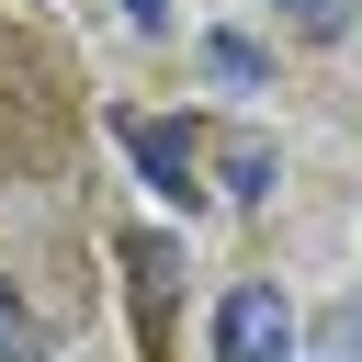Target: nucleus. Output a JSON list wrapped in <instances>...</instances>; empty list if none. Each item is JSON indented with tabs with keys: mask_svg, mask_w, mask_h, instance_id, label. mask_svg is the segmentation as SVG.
<instances>
[{
	"mask_svg": "<svg viewBox=\"0 0 362 362\" xmlns=\"http://www.w3.org/2000/svg\"><path fill=\"white\" fill-rule=\"evenodd\" d=\"M215 362H294V305L272 283H238L215 305Z\"/></svg>",
	"mask_w": 362,
	"mask_h": 362,
	"instance_id": "nucleus-1",
	"label": "nucleus"
},
{
	"mask_svg": "<svg viewBox=\"0 0 362 362\" xmlns=\"http://www.w3.org/2000/svg\"><path fill=\"white\" fill-rule=\"evenodd\" d=\"M113 136H124V158L147 170V192L192 204V136H181V124H158V113H113Z\"/></svg>",
	"mask_w": 362,
	"mask_h": 362,
	"instance_id": "nucleus-2",
	"label": "nucleus"
},
{
	"mask_svg": "<svg viewBox=\"0 0 362 362\" xmlns=\"http://www.w3.org/2000/svg\"><path fill=\"white\" fill-rule=\"evenodd\" d=\"M204 79H215V90H260V79H272V57H260L249 34H204Z\"/></svg>",
	"mask_w": 362,
	"mask_h": 362,
	"instance_id": "nucleus-3",
	"label": "nucleus"
},
{
	"mask_svg": "<svg viewBox=\"0 0 362 362\" xmlns=\"http://www.w3.org/2000/svg\"><path fill=\"white\" fill-rule=\"evenodd\" d=\"M305 362H362V294H339V305L305 328Z\"/></svg>",
	"mask_w": 362,
	"mask_h": 362,
	"instance_id": "nucleus-4",
	"label": "nucleus"
},
{
	"mask_svg": "<svg viewBox=\"0 0 362 362\" xmlns=\"http://www.w3.org/2000/svg\"><path fill=\"white\" fill-rule=\"evenodd\" d=\"M226 192H238V204L272 192V147H260V136H226Z\"/></svg>",
	"mask_w": 362,
	"mask_h": 362,
	"instance_id": "nucleus-5",
	"label": "nucleus"
},
{
	"mask_svg": "<svg viewBox=\"0 0 362 362\" xmlns=\"http://www.w3.org/2000/svg\"><path fill=\"white\" fill-rule=\"evenodd\" d=\"M272 11H283L305 45H339V34H351V0H272Z\"/></svg>",
	"mask_w": 362,
	"mask_h": 362,
	"instance_id": "nucleus-6",
	"label": "nucleus"
},
{
	"mask_svg": "<svg viewBox=\"0 0 362 362\" xmlns=\"http://www.w3.org/2000/svg\"><path fill=\"white\" fill-rule=\"evenodd\" d=\"M0 362H34V317H23L11 294H0Z\"/></svg>",
	"mask_w": 362,
	"mask_h": 362,
	"instance_id": "nucleus-7",
	"label": "nucleus"
},
{
	"mask_svg": "<svg viewBox=\"0 0 362 362\" xmlns=\"http://www.w3.org/2000/svg\"><path fill=\"white\" fill-rule=\"evenodd\" d=\"M124 11H136V23H147V34H158V23H170V0H124Z\"/></svg>",
	"mask_w": 362,
	"mask_h": 362,
	"instance_id": "nucleus-8",
	"label": "nucleus"
}]
</instances>
